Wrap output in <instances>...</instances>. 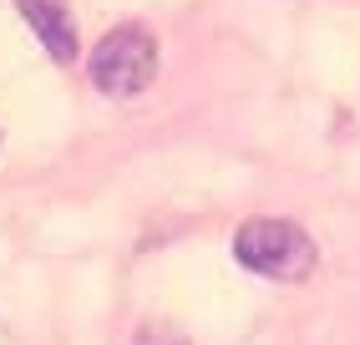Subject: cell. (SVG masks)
Listing matches in <instances>:
<instances>
[{"label": "cell", "instance_id": "obj_1", "mask_svg": "<svg viewBox=\"0 0 360 345\" xmlns=\"http://www.w3.org/2000/svg\"><path fill=\"white\" fill-rule=\"evenodd\" d=\"M233 259L244 264L249 275L295 284V280L315 275L320 249L300 224H290V218H249V224H238V234H233Z\"/></svg>", "mask_w": 360, "mask_h": 345}, {"label": "cell", "instance_id": "obj_2", "mask_svg": "<svg viewBox=\"0 0 360 345\" xmlns=\"http://www.w3.org/2000/svg\"><path fill=\"white\" fill-rule=\"evenodd\" d=\"M153 77H158V36L142 20L112 26L91 51V87L102 96H117V102L142 96L153 87Z\"/></svg>", "mask_w": 360, "mask_h": 345}, {"label": "cell", "instance_id": "obj_3", "mask_svg": "<svg viewBox=\"0 0 360 345\" xmlns=\"http://www.w3.org/2000/svg\"><path fill=\"white\" fill-rule=\"evenodd\" d=\"M20 15L56 61H77V26H71L61 0H20Z\"/></svg>", "mask_w": 360, "mask_h": 345}, {"label": "cell", "instance_id": "obj_4", "mask_svg": "<svg viewBox=\"0 0 360 345\" xmlns=\"http://www.w3.org/2000/svg\"><path fill=\"white\" fill-rule=\"evenodd\" d=\"M137 345H188L183 335H173V330H142V340Z\"/></svg>", "mask_w": 360, "mask_h": 345}]
</instances>
